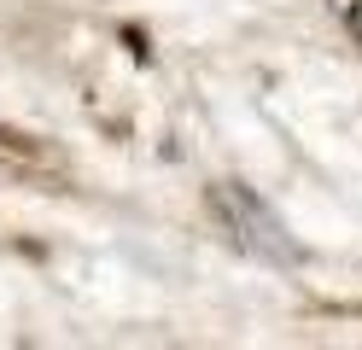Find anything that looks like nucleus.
Segmentation results:
<instances>
[{"label": "nucleus", "instance_id": "obj_1", "mask_svg": "<svg viewBox=\"0 0 362 350\" xmlns=\"http://www.w3.org/2000/svg\"><path fill=\"white\" fill-rule=\"evenodd\" d=\"M211 210H216V222L228 228V240H234V245L269 257V263H292V257H298V245L286 240L281 216H275V210H269V204L252 193V187L216 181V187H211Z\"/></svg>", "mask_w": 362, "mask_h": 350}]
</instances>
